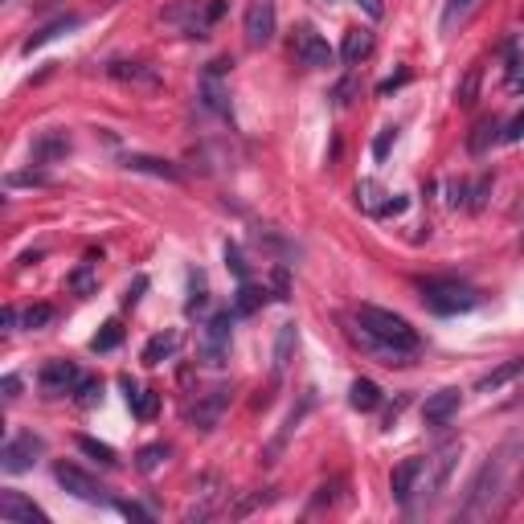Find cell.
<instances>
[{
  "label": "cell",
  "mask_w": 524,
  "mask_h": 524,
  "mask_svg": "<svg viewBox=\"0 0 524 524\" xmlns=\"http://www.w3.org/2000/svg\"><path fill=\"white\" fill-rule=\"evenodd\" d=\"M389 144H393V127H385V131H381V136H377V144H373V152H377V160H381V156L389 152Z\"/></svg>",
  "instance_id": "38"
},
{
  "label": "cell",
  "mask_w": 524,
  "mask_h": 524,
  "mask_svg": "<svg viewBox=\"0 0 524 524\" xmlns=\"http://www.w3.org/2000/svg\"><path fill=\"white\" fill-rule=\"evenodd\" d=\"M119 340H123V328L111 320V324H103V332L91 340V348H95V353H111V348H119Z\"/></svg>",
  "instance_id": "30"
},
{
  "label": "cell",
  "mask_w": 524,
  "mask_h": 524,
  "mask_svg": "<svg viewBox=\"0 0 524 524\" xmlns=\"http://www.w3.org/2000/svg\"><path fill=\"white\" fill-rule=\"evenodd\" d=\"M422 463L426 459H402L389 475V492L402 508H414V496H418V479H422Z\"/></svg>",
  "instance_id": "14"
},
{
  "label": "cell",
  "mask_w": 524,
  "mask_h": 524,
  "mask_svg": "<svg viewBox=\"0 0 524 524\" xmlns=\"http://www.w3.org/2000/svg\"><path fill=\"white\" fill-rule=\"evenodd\" d=\"M520 136H524V111H520V115L508 123V127H504V136H500V140H504V144H516Z\"/></svg>",
  "instance_id": "36"
},
{
  "label": "cell",
  "mask_w": 524,
  "mask_h": 524,
  "mask_svg": "<svg viewBox=\"0 0 524 524\" xmlns=\"http://www.w3.org/2000/svg\"><path fill=\"white\" fill-rule=\"evenodd\" d=\"M242 33H246V46H250V50L271 46L275 33H279V9H275V0H246Z\"/></svg>",
  "instance_id": "6"
},
{
  "label": "cell",
  "mask_w": 524,
  "mask_h": 524,
  "mask_svg": "<svg viewBox=\"0 0 524 524\" xmlns=\"http://www.w3.org/2000/svg\"><path fill=\"white\" fill-rule=\"evenodd\" d=\"M177 344H181L177 332H156V336L144 344V365H160V361H168L172 353H177Z\"/></svg>",
  "instance_id": "24"
},
{
  "label": "cell",
  "mask_w": 524,
  "mask_h": 524,
  "mask_svg": "<svg viewBox=\"0 0 524 524\" xmlns=\"http://www.w3.org/2000/svg\"><path fill=\"white\" fill-rule=\"evenodd\" d=\"M41 455H46V439H41V434H33V430H17V434H9V443L0 447V467H5L9 475H21V471H29Z\"/></svg>",
  "instance_id": "9"
},
{
  "label": "cell",
  "mask_w": 524,
  "mask_h": 524,
  "mask_svg": "<svg viewBox=\"0 0 524 524\" xmlns=\"http://www.w3.org/2000/svg\"><path fill=\"white\" fill-rule=\"evenodd\" d=\"M422 303L434 316H463V312H475L479 303H484V295H479L471 283H459V279H426Z\"/></svg>",
  "instance_id": "3"
},
{
  "label": "cell",
  "mask_w": 524,
  "mask_h": 524,
  "mask_svg": "<svg viewBox=\"0 0 524 524\" xmlns=\"http://www.w3.org/2000/svg\"><path fill=\"white\" fill-rule=\"evenodd\" d=\"M17 389H21V377H13V373H9V377H5V398H9V402L17 398Z\"/></svg>",
  "instance_id": "39"
},
{
  "label": "cell",
  "mask_w": 524,
  "mask_h": 524,
  "mask_svg": "<svg viewBox=\"0 0 524 524\" xmlns=\"http://www.w3.org/2000/svg\"><path fill=\"white\" fill-rule=\"evenodd\" d=\"M107 74L119 78V82H131V86H156L160 82V74L148 62H111Z\"/></svg>",
  "instance_id": "20"
},
{
  "label": "cell",
  "mask_w": 524,
  "mask_h": 524,
  "mask_svg": "<svg viewBox=\"0 0 524 524\" xmlns=\"http://www.w3.org/2000/svg\"><path fill=\"white\" fill-rule=\"evenodd\" d=\"M226 58H217L205 66L201 74V103L213 111V115H230V86H226Z\"/></svg>",
  "instance_id": "11"
},
{
  "label": "cell",
  "mask_w": 524,
  "mask_h": 524,
  "mask_svg": "<svg viewBox=\"0 0 524 524\" xmlns=\"http://www.w3.org/2000/svg\"><path fill=\"white\" fill-rule=\"evenodd\" d=\"M357 5H361L369 17H381V13H385V9H381V0H357Z\"/></svg>",
  "instance_id": "40"
},
{
  "label": "cell",
  "mask_w": 524,
  "mask_h": 524,
  "mask_svg": "<svg viewBox=\"0 0 524 524\" xmlns=\"http://www.w3.org/2000/svg\"><path fill=\"white\" fill-rule=\"evenodd\" d=\"M291 54H295L299 66H308V70H328V66L336 62V50L328 46V37H320L312 25H299V29H295Z\"/></svg>",
  "instance_id": "10"
},
{
  "label": "cell",
  "mask_w": 524,
  "mask_h": 524,
  "mask_svg": "<svg viewBox=\"0 0 524 524\" xmlns=\"http://www.w3.org/2000/svg\"><path fill=\"white\" fill-rule=\"evenodd\" d=\"M54 479L74 496V500H86V504H115L111 500V488L99 484L91 471H82L78 463H54Z\"/></svg>",
  "instance_id": "7"
},
{
  "label": "cell",
  "mask_w": 524,
  "mask_h": 524,
  "mask_svg": "<svg viewBox=\"0 0 524 524\" xmlns=\"http://www.w3.org/2000/svg\"><path fill=\"white\" fill-rule=\"evenodd\" d=\"M62 156H70V136H66V131L50 127V131H41V136L33 140V164H54Z\"/></svg>",
  "instance_id": "17"
},
{
  "label": "cell",
  "mask_w": 524,
  "mask_h": 524,
  "mask_svg": "<svg viewBox=\"0 0 524 524\" xmlns=\"http://www.w3.org/2000/svg\"><path fill=\"white\" fill-rule=\"evenodd\" d=\"M164 459H168V447H164V443H156V447H144V451H140V471H148V475H152V471H156Z\"/></svg>",
  "instance_id": "34"
},
{
  "label": "cell",
  "mask_w": 524,
  "mask_h": 524,
  "mask_svg": "<svg viewBox=\"0 0 524 524\" xmlns=\"http://www.w3.org/2000/svg\"><path fill=\"white\" fill-rule=\"evenodd\" d=\"M258 303H262V291L246 279V283H238V316H250L254 308H258Z\"/></svg>",
  "instance_id": "31"
},
{
  "label": "cell",
  "mask_w": 524,
  "mask_h": 524,
  "mask_svg": "<svg viewBox=\"0 0 524 524\" xmlns=\"http://www.w3.org/2000/svg\"><path fill=\"white\" fill-rule=\"evenodd\" d=\"M353 324H357V340L365 348H373L377 357H385L389 365H406L410 357H418V348H422V336L410 328L406 316L373 308V303H361V308L353 312Z\"/></svg>",
  "instance_id": "2"
},
{
  "label": "cell",
  "mask_w": 524,
  "mask_h": 524,
  "mask_svg": "<svg viewBox=\"0 0 524 524\" xmlns=\"http://www.w3.org/2000/svg\"><path fill=\"white\" fill-rule=\"evenodd\" d=\"M230 332H234V316L230 312H213L201 328V361L209 369H222L230 357Z\"/></svg>",
  "instance_id": "8"
},
{
  "label": "cell",
  "mask_w": 524,
  "mask_h": 524,
  "mask_svg": "<svg viewBox=\"0 0 524 524\" xmlns=\"http://www.w3.org/2000/svg\"><path fill=\"white\" fill-rule=\"evenodd\" d=\"M291 344H295V324H283L279 328V340H275V377L287 369L291 361Z\"/></svg>",
  "instance_id": "26"
},
{
  "label": "cell",
  "mask_w": 524,
  "mask_h": 524,
  "mask_svg": "<svg viewBox=\"0 0 524 524\" xmlns=\"http://www.w3.org/2000/svg\"><path fill=\"white\" fill-rule=\"evenodd\" d=\"M463 406V393L459 389H439V393H430L426 406H422V418L426 426H447Z\"/></svg>",
  "instance_id": "16"
},
{
  "label": "cell",
  "mask_w": 524,
  "mask_h": 524,
  "mask_svg": "<svg viewBox=\"0 0 524 524\" xmlns=\"http://www.w3.org/2000/svg\"><path fill=\"white\" fill-rule=\"evenodd\" d=\"M119 385H123V393H127V406H131V414H136L140 422H152V418H156V406H160L156 393H152V389H140L131 377H123Z\"/></svg>",
  "instance_id": "19"
},
{
  "label": "cell",
  "mask_w": 524,
  "mask_h": 524,
  "mask_svg": "<svg viewBox=\"0 0 524 524\" xmlns=\"http://www.w3.org/2000/svg\"><path fill=\"white\" fill-rule=\"evenodd\" d=\"M226 406H230V389H226V385H213L205 398H197V406L189 410V422H193L197 430H213Z\"/></svg>",
  "instance_id": "15"
},
{
  "label": "cell",
  "mask_w": 524,
  "mask_h": 524,
  "mask_svg": "<svg viewBox=\"0 0 524 524\" xmlns=\"http://www.w3.org/2000/svg\"><path fill=\"white\" fill-rule=\"evenodd\" d=\"M95 287H99V279H95V262H82V267L70 275V291H74V295H95Z\"/></svg>",
  "instance_id": "27"
},
{
  "label": "cell",
  "mask_w": 524,
  "mask_h": 524,
  "mask_svg": "<svg viewBox=\"0 0 524 524\" xmlns=\"http://www.w3.org/2000/svg\"><path fill=\"white\" fill-rule=\"evenodd\" d=\"M373 54V33L369 29H348L344 33V46H340V58L348 62V66H357V62H365Z\"/></svg>",
  "instance_id": "23"
},
{
  "label": "cell",
  "mask_w": 524,
  "mask_h": 524,
  "mask_svg": "<svg viewBox=\"0 0 524 524\" xmlns=\"http://www.w3.org/2000/svg\"><path fill=\"white\" fill-rule=\"evenodd\" d=\"M82 369L78 365H70V361H50V365H41V373H37V385H41V393L46 398H66V393H74L78 385H82Z\"/></svg>",
  "instance_id": "12"
},
{
  "label": "cell",
  "mask_w": 524,
  "mask_h": 524,
  "mask_svg": "<svg viewBox=\"0 0 524 524\" xmlns=\"http://www.w3.org/2000/svg\"><path fill=\"white\" fill-rule=\"evenodd\" d=\"M348 406L361 410V414H373V410L381 406V389H377V381L357 377L353 385H348Z\"/></svg>",
  "instance_id": "22"
},
{
  "label": "cell",
  "mask_w": 524,
  "mask_h": 524,
  "mask_svg": "<svg viewBox=\"0 0 524 524\" xmlns=\"http://www.w3.org/2000/svg\"><path fill=\"white\" fill-rule=\"evenodd\" d=\"M0 524H46V512L17 488H5L0 492Z\"/></svg>",
  "instance_id": "13"
},
{
  "label": "cell",
  "mask_w": 524,
  "mask_h": 524,
  "mask_svg": "<svg viewBox=\"0 0 524 524\" xmlns=\"http://www.w3.org/2000/svg\"><path fill=\"white\" fill-rule=\"evenodd\" d=\"M78 25H82V17H78V13L54 17L50 25H41L37 33H29V37H25V46H21V54H33V50H41V46H50L54 37H62V33H70V29H78Z\"/></svg>",
  "instance_id": "18"
},
{
  "label": "cell",
  "mask_w": 524,
  "mask_h": 524,
  "mask_svg": "<svg viewBox=\"0 0 524 524\" xmlns=\"http://www.w3.org/2000/svg\"><path fill=\"white\" fill-rule=\"evenodd\" d=\"M78 451H86V455H91V459H99L103 467H115L119 463V455L107 447V443H99V439H91V434H82V439H78Z\"/></svg>",
  "instance_id": "28"
},
{
  "label": "cell",
  "mask_w": 524,
  "mask_h": 524,
  "mask_svg": "<svg viewBox=\"0 0 524 524\" xmlns=\"http://www.w3.org/2000/svg\"><path fill=\"white\" fill-rule=\"evenodd\" d=\"M123 168L131 172H148V177H160V181H181V168H172L168 160H156V156H123Z\"/></svg>",
  "instance_id": "21"
},
{
  "label": "cell",
  "mask_w": 524,
  "mask_h": 524,
  "mask_svg": "<svg viewBox=\"0 0 524 524\" xmlns=\"http://www.w3.org/2000/svg\"><path fill=\"white\" fill-rule=\"evenodd\" d=\"M17 328V308H5V332H13Z\"/></svg>",
  "instance_id": "41"
},
{
  "label": "cell",
  "mask_w": 524,
  "mask_h": 524,
  "mask_svg": "<svg viewBox=\"0 0 524 524\" xmlns=\"http://www.w3.org/2000/svg\"><path fill=\"white\" fill-rule=\"evenodd\" d=\"M37 5H54V0H37Z\"/></svg>",
  "instance_id": "42"
},
{
  "label": "cell",
  "mask_w": 524,
  "mask_h": 524,
  "mask_svg": "<svg viewBox=\"0 0 524 524\" xmlns=\"http://www.w3.org/2000/svg\"><path fill=\"white\" fill-rule=\"evenodd\" d=\"M54 320V308H50V303H37V308H29L25 316H21V324L29 328V332H37V328H46Z\"/></svg>",
  "instance_id": "32"
},
{
  "label": "cell",
  "mask_w": 524,
  "mask_h": 524,
  "mask_svg": "<svg viewBox=\"0 0 524 524\" xmlns=\"http://www.w3.org/2000/svg\"><path fill=\"white\" fill-rule=\"evenodd\" d=\"M459 455H463V443H447V447H439V451H434V455L422 463L418 492H422V500H426V504H434V500L443 496V488H447V479H451V471H455Z\"/></svg>",
  "instance_id": "5"
},
{
  "label": "cell",
  "mask_w": 524,
  "mask_h": 524,
  "mask_svg": "<svg viewBox=\"0 0 524 524\" xmlns=\"http://www.w3.org/2000/svg\"><path fill=\"white\" fill-rule=\"evenodd\" d=\"M74 393H78L82 406H95V402L103 398V381H99V377H82V385H78Z\"/></svg>",
  "instance_id": "33"
},
{
  "label": "cell",
  "mask_w": 524,
  "mask_h": 524,
  "mask_svg": "<svg viewBox=\"0 0 524 524\" xmlns=\"http://www.w3.org/2000/svg\"><path fill=\"white\" fill-rule=\"evenodd\" d=\"M115 508H119L123 516H131V520H152V512H148V508H140V504H127V500H119Z\"/></svg>",
  "instance_id": "37"
},
{
  "label": "cell",
  "mask_w": 524,
  "mask_h": 524,
  "mask_svg": "<svg viewBox=\"0 0 524 524\" xmlns=\"http://www.w3.org/2000/svg\"><path fill=\"white\" fill-rule=\"evenodd\" d=\"M508 91H524V54L516 46H508Z\"/></svg>",
  "instance_id": "29"
},
{
  "label": "cell",
  "mask_w": 524,
  "mask_h": 524,
  "mask_svg": "<svg viewBox=\"0 0 524 524\" xmlns=\"http://www.w3.org/2000/svg\"><path fill=\"white\" fill-rule=\"evenodd\" d=\"M471 9H475V0H447V13H443V25L451 29V25H455L459 17H467Z\"/></svg>",
  "instance_id": "35"
},
{
  "label": "cell",
  "mask_w": 524,
  "mask_h": 524,
  "mask_svg": "<svg viewBox=\"0 0 524 524\" xmlns=\"http://www.w3.org/2000/svg\"><path fill=\"white\" fill-rule=\"evenodd\" d=\"M520 373H524V357H512L508 365L492 369L488 377H479V385H475V389H479V393H496V389H504L512 377H520Z\"/></svg>",
  "instance_id": "25"
},
{
  "label": "cell",
  "mask_w": 524,
  "mask_h": 524,
  "mask_svg": "<svg viewBox=\"0 0 524 524\" xmlns=\"http://www.w3.org/2000/svg\"><path fill=\"white\" fill-rule=\"evenodd\" d=\"M520 475H524V443L508 439L504 447H496L488 455V463L479 467V475L471 479L467 500L459 508V520H496L512 504Z\"/></svg>",
  "instance_id": "1"
},
{
  "label": "cell",
  "mask_w": 524,
  "mask_h": 524,
  "mask_svg": "<svg viewBox=\"0 0 524 524\" xmlns=\"http://www.w3.org/2000/svg\"><path fill=\"white\" fill-rule=\"evenodd\" d=\"M226 13L222 0H181V5H172L164 9V21L168 25H177L185 37H205L209 25Z\"/></svg>",
  "instance_id": "4"
}]
</instances>
